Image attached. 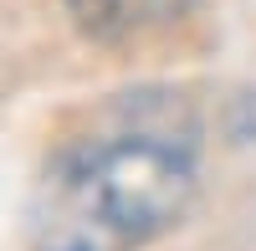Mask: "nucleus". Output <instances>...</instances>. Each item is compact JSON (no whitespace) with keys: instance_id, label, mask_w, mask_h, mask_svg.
Instances as JSON below:
<instances>
[{"instance_id":"1","label":"nucleus","mask_w":256,"mask_h":251,"mask_svg":"<svg viewBox=\"0 0 256 251\" xmlns=\"http://www.w3.org/2000/svg\"><path fill=\"white\" fill-rule=\"evenodd\" d=\"M200 190V123L174 92H123L56 144L31 195L36 251H138Z\"/></svg>"},{"instance_id":"2","label":"nucleus","mask_w":256,"mask_h":251,"mask_svg":"<svg viewBox=\"0 0 256 251\" xmlns=\"http://www.w3.org/2000/svg\"><path fill=\"white\" fill-rule=\"evenodd\" d=\"M195 10V0H67L72 26L98 46H128Z\"/></svg>"}]
</instances>
